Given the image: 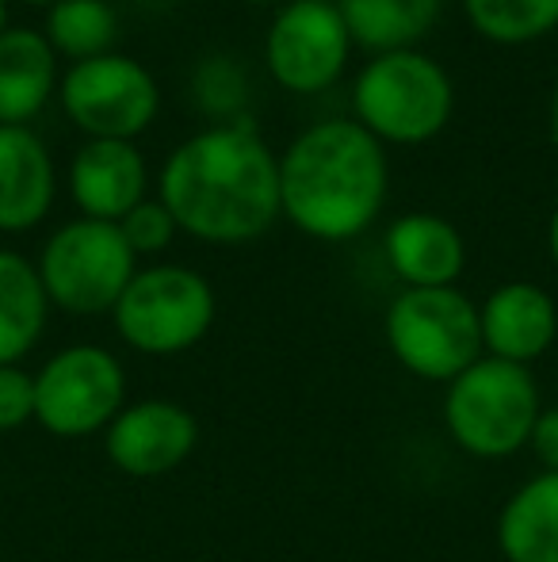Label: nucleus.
I'll list each match as a JSON object with an SVG mask.
<instances>
[{
	"label": "nucleus",
	"mask_w": 558,
	"mask_h": 562,
	"mask_svg": "<svg viewBox=\"0 0 558 562\" xmlns=\"http://www.w3.org/2000/svg\"><path fill=\"white\" fill-rule=\"evenodd\" d=\"M528 448L536 451V459L544 463V471L558 474V406L555 409H539Z\"/></svg>",
	"instance_id": "24"
},
{
	"label": "nucleus",
	"mask_w": 558,
	"mask_h": 562,
	"mask_svg": "<svg viewBox=\"0 0 558 562\" xmlns=\"http://www.w3.org/2000/svg\"><path fill=\"white\" fill-rule=\"evenodd\" d=\"M246 4H276V0H246Z\"/></svg>",
	"instance_id": "29"
},
{
	"label": "nucleus",
	"mask_w": 558,
	"mask_h": 562,
	"mask_svg": "<svg viewBox=\"0 0 558 562\" xmlns=\"http://www.w3.org/2000/svg\"><path fill=\"white\" fill-rule=\"evenodd\" d=\"M344 27L352 43L375 54L413 50L436 27L444 0H341Z\"/></svg>",
	"instance_id": "19"
},
{
	"label": "nucleus",
	"mask_w": 558,
	"mask_h": 562,
	"mask_svg": "<svg viewBox=\"0 0 558 562\" xmlns=\"http://www.w3.org/2000/svg\"><path fill=\"white\" fill-rule=\"evenodd\" d=\"M383 334L390 356L424 383H452L482 360L478 306L459 288H406L390 303Z\"/></svg>",
	"instance_id": "5"
},
{
	"label": "nucleus",
	"mask_w": 558,
	"mask_h": 562,
	"mask_svg": "<svg viewBox=\"0 0 558 562\" xmlns=\"http://www.w3.org/2000/svg\"><path fill=\"white\" fill-rule=\"evenodd\" d=\"M387 265L406 288H455L467 268V241L447 218L413 211L390 223L383 237Z\"/></svg>",
	"instance_id": "14"
},
{
	"label": "nucleus",
	"mask_w": 558,
	"mask_h": 562,
	"mask_svg": "<svg viewBox=\"0 0 558 562\" xmlns=\"http://www.w3.org/2000/svg\"><path fill=\"white\" fill-rule=\"evenodd\" d=\"M127 406L123 363L100 345H69L35 375V422L50 437L84 440L107 429Z\"/></svg>",
	"instance_id": "8"
},
{
	"label": "nucleus",
	"mask_w": 558,
	"mask_h": 562,
	"mask_svg": "<svg viewBox=\"0 0 558 562\" xmlns=\"http://www.w3.org/2000/svg\"><path fill=\"white\" fill-rule=\"evenodd\" d=\"M54 203V157L31 126L0 123V229L23 234Z\"/></svg>",
	"instance_id": "15"
},
{
	"label": "nucleus",
	"mask_w": 558,
	"mask_h": 562,
	"mask_svg": "<svg viewBox=\"0 0 558 562\" xmlns=\"http://www.w3.org/2000/svg\"><path fill=\"white\" fill-rule=\"evenodd\" d=\"M157 200L200 241H257L283 215L280 157L264 146L253 119H230L172 149Z\"/></svg>",
	"instance_id": "1"
},
{
	"label": "nucleus",
	"mask_w": 558,
	"mask_h": 562,
	"mask_svg": "<svg viewBox=\"0 0 558 562\" xmlns=\"http://www.w3.org/2000/svg\"><path fill=\"white\" fill-rule=\"evenodd\" d=\"M35 422V375L20 363H0V432Z\"/></svg>",
	"instance_id": "23"
},
{
	"label": "nucleus",
	"mask_w": 558,
	"mask_h": 562,
	"mask_svg": "<svg viewBox=\"0 0 558 562\" xmlns=\"http://www.w3.org/2000/svg\"><path fill=\"white\" fill-rule=\"evenodd\" d=\"M23 4H38V8H50V4H58V0H23Z\"/></svg>",
	"instance_id": "28"
},
{
	"label": "nucleus",
	"mask_w": 558,
	"mask_h": 562,
	"mask_svg": "<svg viewBox=\"0 0 558 562\" xmlns=\"http://www.w3.org/2000/svg\"><path fill=\"white\" fill-rule=\"evenodd\" d=\"M58 89L66 115L89 138L135 142L161 108L153 74L127 54H100V58L77 61Z\"/></svg>",
	"instance_id": "9"
},
{
	"label": "nucleus",
	"mask_w": 558,
	"mask_h": 562,
	"mask_svg": "<svg viewBox=\"0 0 558 562\" xmlns=\"http://www.w3.org/2000/svg\"><path fill=\"white\" fill-rule=\"evenodd\" d=\"M38 280L50 306L77 318L112 314L138 272V257L115 223L73 218L54 229L38 257Z\"/></svg>",
	"instance_id": "6"
},
{
	"label": "nucleus",
	"mask_w": 558,
	"mask_h": 562,
	"mask_svg": "<svg viewBox=\"0 0 558 562\" xmlns=\"http://www.w3.org/2000/svg\"><path fill=\"white\" fill-rule=\"evenodd\" d=\"M123 237H127V245L135 249V257H149V252H161L172 245V237H176V218H172V211L164 207L161 200H141L135 211H130L127 218L119 223Z\"/></svg>",
	"instance_id": "22"
},
{
	"label": "nucleus",
	"mask_w": 558,
	"mask_h": 562,
	"mask_svg": "<svg viewBox=\"0 0 558 562\" xmlns=\"http://www.w3.org/2000/svg\"><path fill=\"white\" fill-rule=\"evenodd\" d=\"M69 195L81 218L119 226L146 200V157L135 142L89 138L69 165Z\"/></svg>",
	"instance_id": "12"
},
{
	"label": "nucleus",
	"mask_w": 558,
	"mask_h": 562,
	"mask_svg": "<svg viewBox=\"0 0 558 562\" xmlns=\"http://www.w3.org/2000/svg\"><path fill=\"white\" fill-rule=\"evenodd\" d=\"M215 288L184 265L138 268L115 303V334L141 356H176L195 348L215 326Z\"/></svg>",
	"instance_id": "7"
},
{
	"label": "nucleus",
	"mask_w": 558,
	"mask_h": 562,
	"mask_svg": "<svg viewBox=\"0 0 558 562\" xmlns=\"http://www.w3.org/2000/svg\"><path fill=\"white\" fill-rule=\"evenodd\" d=\"M387 149L356 119L306 126L280 157V211L318 241H349L387 203Z\"/></svg>",
	"instance_id": "2"
},
{
	"label": "nucleus",
	"mask_w": 558,
	"mask_h": 562,
	"mask_svg": "<svg viewBox=\"0 0 558 562\" xmlns=\"http://www.w3.org/2000/svg\"><path fill=\"white\" fill-rule=\"evenodd\" d=\"M470 27L501 46L536 43L558 27V0H463Z\"/></svg>",
	"instance_id": "21"
},
{
	"label": "nucleus",
	"mask_w": 558,
	"mask_h": 562,
	"mask_svg": "<svg viewBox=\"0 0 558 562\" xmlns=\"http://www.w3.org/2000/svg\"><path fill=\"white\" fill-rule=\"evenodd\" d=\"M200 445V422L180 402L146 398L123 406L104 429V451L115 471L130 479H161L172 474Z\"/></svg>",
	"instance_id": "11"
},
{
	"label": "nucleus",
	"mask_w": 558,
	"mask_h": 562,
	"mask_svg": "<svg viewBox=\"0 0 558 562\" xmlns=\"http://www.w3.org/2000/svg\"><path fill=\"white\" fill-rule=\"evenodd\" d=\"M50 299L23 252L0 249V363H20L38 345Z\"/></svg>",
	"instance_id": "18"
},
{
	"label": "nucleus",
	"mask_w": 558,
	"mask_h": 562,
	"mask_svg": "<svg viewBox=\"0 0 558 562\" xmlns=\"http://www.w3.org/2000/svg\"><path fill=\"white\" fill-rule=\"evenodd\" d=\"M58 89V54L35 27L0 35V123L27 126Z\"/></svg>",
	"instance_id": "16"
},
{
	"label": "nucleus",
	"mask_w": 558,
	"mask_h": 562,
	"mask_svg": "<svg viewBox=\"0 0 558 562\" xmlns=\"http://www.w3.org/2000/svg\"><path fill=\"white\" fill-rule=\"evenodd\" d=\"M352 35L344 15L329 0H291L276 12L264 35V61L287 92L310 97L344 74Z\"/></svg>",
	"instance_id": "10"
},
{
	"label": "nucleus",
	"mask_w": 558,
	"mask_h": 562,
	"mask_svg": "<svg viewBox=\"0 0 558 562\" xmlns=\"http://www.w3.org/2000/svg\"><path fill=\"white\" fill-rule=\"evenodd\" d=\"M115 38H119V15L107 0H58L46 12V43L73 66L112 54Z\"/></svg>",
	"instance_id": "20"
},
{
	"label": "nucleus",
	"mask_w": 558,
	"mask_h": 562,
	"mask_svg": "<svg viewBox=\"0 0 558 562\" xmlns=\"http://www.w3.org/2000/svg\"><path fill=\"white\" fill-rule=\"evenodd\" d=\"M498 548L509 562H558V474L513 490L498 517Z\"/></svg>",
	"instance_id": "17"
},
{
	"label": "nucleus",
	"mask_w": 558,
	"mask_h": 562,
	"mask_svg": "<svg viewBox=\"0 0 558 562\" xmlns=\"http://www.w3.org/2000/svg\"><path fill=\"white\" fill-rule=\"evenodd\" d=\"M551 142H555V149H558V89H555V97H551Z\"/></svg>",
	"instance_id": "26"
},
{
	"label": "nucleus",
	"mask_w": 558,
	"mask_h": 562,
	"mask_svg": "<svg viewBox=\"0 0 558 562\" xmlns=\"http://www.w3.org/2000/svg\"><path fill=\"white\" fill-rule=\"evenodd\" d=\"M8 31V0H0V35Z\"/></svg>",
	"instance_id": "27"
},
{
	"label": "nucleus",
	"mask_w": 558,
	"mask_h": 562,
	"mask_svg": "<svg viewBox=\"0 0 558 562\" xmlns=\"http://www.w3.org/2000/svg\"><path fill=\"white\" fill-rule=\"evenodd\" d=\"M547 249H551V260L558 265V211L551 215V223H547Z\"/></svg>",
	"instance_id": "25"
},
{
	"label": "nucleus",
	"mask_w": 558,
	"mask_h": 562,
	"mask_svg": "<svg viewBox=\"0 0 558 562\" xmlns=\"http://www.w3.org/2000/svg\"><path fill=\"white\" fill-rule=\"evenodd\" d=\"M455 85L440 61L418 50L375 54L352 85V119L379 142L421 146L447 126Z\"/></svg>",
	"instance_id": "4"
},
{
	"label": "nucleus",
	"mask_w": 558,
	"mask_h": 562,
	"mask_svg": "<svg viewBox=\"0 0 558 562\" xmlns=\"http://www.w3.org/2000/svg\"><path fill=\"white\" fill-rule=\"evenodd\" d=\"M539 386L524 363L482 356L447 383L444 429L475 459H509L532 440Z\"/></svg>",
	"instance_id": "3"
},
{
	"label": "nucleus",
	"mask_w": 558,
	"mask_h": 562,
	"mask_svg": "<svg viewBox=\"0 0 558 562\" xmlns=\"http://www.w3.org/2000/svg\"><path fill=\"white\" fill-rule=\"evenodd\" d=\"M478 322H482V348L498 360L524 363L547 352L558 337V306L539 283H501L490 291L482 306H478Z\"/></svg>",
	"instance_id": "13"
}]
</instances>
